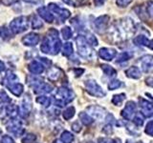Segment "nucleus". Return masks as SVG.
Segmentation results:
<instances>
[{"instance_id":"obj_16","label":"nucleus","mask_w":153,"mask_h":143,"mask_svg":"<svg viewBox=\"0 0 153 143\" xmlns=\"http://www.w3.org/2000/svg\"><path fill=\"white\" fill-rule=\"evenodd\" d=\"M37 13L38 15H39L43 20H45L46 22L48 23H52L54 22L55 20V17H54V14H53L50 11L49 9L46 8V7H39L37 9Z\"/></svg>"},{"instance_id":"obj_44","label":"nucleus","mask_w":153,"mask_h":143,"mask_svg":"<svg viewBox=\"0 0 153 143\" xmlns=\"http://www.w3.org/2000/svg\"><path fill=\"white\" fill-rule=\"evenodd\" d=\"M72 127H73V130H74L75 132H79V131H80V126L79 125V123H78V122H75Z\"/></svg>"},{"instance_id":"obj_21","label":"nucleus","mask_w":153,"mask_h":143,"mask_svg":"<svg viewBox=\"0 0 153 143\" xmlns=\"http://www.w3.org/2000/svg\"><path fill=\"white\" fill-rule=\"evenodd\" d=\"M73 45H72L71 42H66L65 44L62 47V54H63L64 56H70L73 55Z\"/></svg>"},{"instance_id":"obj_19","label":"nucleus","mask_w":153,"mask_h":143,"mask_svg":"<svg viewBox=\"0 0 153 143\" xmlns=\"http://www.w3.org/2000/svg\"><path fill=\"white\" fill-rule=\"evenodd\" d=\"M126 74L127 77L129 78H133V79H139L141 77V71L138 67L132 66L130 68H128L126 71Z\"/></svg>"},{"instance_id":"obj_26","label":"nucleus","mask_w":153,"mask_h":143,"mask_svg":"<svg viewBox=\"0 0 153 143\" xmlns=\"http://www.w3.org/2000/svg\"><path fill=\"white\" fill-rule=\"evenodd\" d=\"M79 117L81 119V122H82L84 125L86 126H88L90 125V124H92L93 123V118L91 117L88 114H86V113H80L79 114Z\"/></svg>"},{"instance_id":"obj_22","label":"nucleus","mask_w":153,"mask_h":143,"mask_svg":"<svg viewBox=\"0 0 153 143\" xmlns=\"http://www.w3.org/2000/svg\"><path fill=\"white\" fill-rule=\"evenodd\" d=\"M102 69L104 72V74H106L107 76H111V77H112V76H115L117 74V71L115 70L113 67L106 65V64H102Z\"/></svg>"},{"instance_id":"obj_39","label":"nucleus","mask_w":153,"mask_h":143,"mask_svg":"<svg viewBox=\"0 0 153 143\" xmlns=\"http://www.w3.org/2000/svg\"><path fill=\"white\" fill-rule=\"evenodd\" d=\"M86 40H87V42L89 43L90 45H93V46H97L98 45L97 38H96L93 35H91V33H88V37L86 38Z\"/></svg>"},{"instance_id":"obj_38","label":"nucleus","mask_w":153,"mask_h":143,"mask_svg":"<svg viewBox=\"0 0 153 143\" xmlns=\"http://www.w3.org/2000/svg\"><path fill=\"white\" fill-rule=\"evenodd\" d=\"M132 1L133 0H116V4H117V6L121 7V8H126Z\"/></svg>"},{"instance_id":"obj_13","label":"nucleus","mask_w":153,"mask_h":143,"mask_svg":"<svg viewBox=\"0 0 153 143\" xmlns=\"http://www.w3.org/2000/svg\"><path fill=\"white\" fill-rule=\"evenodd\" d=\"M99 55L102 59L106 61H111L117 55V51L111 48H102L99 51Z\"/></svg>"},{"instance_id":"obj_25","label":"nucleus","mask_w":153,"mask_h":143,"mask_svg":"<svg viewBox=\"0 0 153 143\" xmlns=\"http://www.w3.org/2000/svg\"><path fill=\"white\" fill-rule=\"evenodd\" d=\"M6 111H7V114L11 117H16L19 113V108L16 105H10V106L7 107Z\"/></svg>"},{"instance_id":"obj_12","label":"nucleus","mask_w":153,"mask_h":143,"mask_svg":"<svg viewBox=\"0 0 153 143\" xmlns=\"http://www.w3.org/2000/svg\"><path fill=\"white\" fill-rule=\"evenodd\" d=\"M140 107L142 110V114L146 117H150L153 116V104L146 99H140Z\"/></svg>"},{"instance_id":"obj_17","label":"nucleus","mask_w":153,"mask_h":143,"mask_svg":"<svg viewBox=\"0 0 153 143\" xmlns=\"http://www.w3.org/2000/svg\"><path fill=\"white\" fill-rule=\"evenodd\" d=\"M7 130L10 133H13L16 136H21L22 133H24V129L22 128L21 124L19 122H17V121H16V120H12L11 121V123H10L9 125L7 126Z\"/></svg>"},{"instance_id":"obj_14","label":"nucleus","mask_w":153,"mask_h":143,"mask_svg":"<svg viewBox=\"0 0 153 143\" xmlns=\"http://www.w3.org/2000/svg\"><path fill=\"white\" fill-rule=\"evenodd\" d=\"M32 110V102H31V98L29 95H25L23 101L21 103V106L19 108V114H21L22 117H26L29 114H30Z\"/></svg>"},{"instance_id":"obj_50","label":"nucleus","mask_w":153,"mask_h":143,"mask_svg":"<svg viewBox=\"0 0 153 143\" xmlns=\"http://www.w3.org/2000/svg\"><path fill=\"white\" fill-rule=\"evenodd\" d=\"M78 1H79V2H80V3H83V2L85 1V0H78Z\"/></svg>"},{"instance_id":"obj_11","label":"nucleus","mask_w":153,"mask_h":143,"mask_svg":"<svg viewBox=\"0 0 153 143\" xmlns=\"http://www.w3.org/2000/svg\"><path fill=\"white\" fill-rule=\"evenodd\" d=\"M141 67L145 73H151L153 72V55H146L141 58Z\"/></svg>"},{"instance_id":"obj_3","label":"nucleus","mask_w":153,"mask_h":143,"mask_svg":"<svg viewBox=\"0 0 153 143\" xmlns=\"http://www.w3.org/2000/svg\"><path fill=\"white\" fill-rule=\"evenodd\" d=\"M76 44L80 56L84 57V58H91L94 55V52L92 50V48H91V45L86 40L85 36L83 35L76 36Z\"/></svg>"},{"instance_id":"obj_15","label":"nucleus","mask_w":153,"mask_h":143,"mask_svg":"<svg viewBox=\"0 0 153 143\" xmlns=\"http://www.w3.org/2000/svg\"><path fill=\"white\" fill-rule=\"evenodd\" d=\"M22 43L26 46H36L39 42V35L35 32H30L22 38Z\"/></svg>"},{"instance_id":"obj_34","label":"nucleus","mask_w":153,"mask_h":143,"mask_svg":"<svg viewBox=\"0 0 153 143\" xmlns=\"http://www.w3.org/2000/svg\"><path fill=\"white\" fill-rule=\"evenodd\" d=\"M10 36H11V35H10L8 29H6L5 27H0V38L6 40L8 38H10Z\"/></svg>"},{"instance_id":"obj_18","label":"nucleus","mask_w":153,"mask_h":143,"mask_svg":"<svg viewBox=\"0 0 153 143\" xmlns=\"http://www.w3.org/2000/svg\"><path fill=\"white\" fill-rule=\"evenodd\" d=\"M28 69L31 73L35 74H40L44 72V65H42L36 60H33L30 64L28 65Z\"/></svg>"},{"instance_id":"obj_30","label":"nucleus","mask_w":153,"mask_h":143,"mask_svg":"<svg viewBox=\"0 0 153 143\" xmlns=\"http://www.w3.org/2000/svg\"><path fill=\"white\" fill-rule=\"evenodd\" d=\"M61 35H62V37H63L65 40H68L69 38L72 37V35H73V32H72V30H71V28H70V27L66 26V27H64V28H62V30H61Z\"/></svg>"},{"instance_id":"obj_40","label":"nucleus","mask_w":153,"mask_h":143,"mask_svg":"<svg viewBox=\"0 0 153 143\" xmlns=\"http://www.w3.org/2000/svg\"><path fill=\"white\" fill-rule=\"evenodd\" d=\"M1 143H14V140L11 136H4L1 139Z\"/></svg>"},{"instance_id":"obj_49","label":"nucleus","mask_w":153,"mask_h":143,"mask_svg":"<svg viewBox=\"0 0 153 143\" xmlns=\"http://www.w3.org/2000/svg\"><path fill=\"white\" fill-rule=\"evenodd\" d=\"M148 47H149L151 50H153V40L149 41V43H148Z\"/></svg>"},{"instance_id":"obj_20","label":"nucleus","mask_w":153,"mask_h":143,"mask_svg":"<svg viewBox=\"0 0 153 143\" xmlns=\"http://www.w3.org/2000/svg\"><path fill=\"white\" fill-rule=\"evenodd\" d=\"M133 43L137 46H148L149 39L146 35H138L133 39Z\"/></svg>"},{"instance_id":"obj_1","label":"nucleus","mask_w":153,"mask_h":143,"mask_svg":"<svg viewBox=\"0 0 153 143\" xmlns=\"http://www.w3.org/2000/svg\"><path fill=\"white\" fill-rule=\"evenodd\" d=\"M40 49L44 54L56 55L61 49V41L59 37V32L52 28L48 31L46 36L42 41Z\"/></svg>"},{"instance_id":"obj_7","label":"nucleus","mask_w":153,"mask_h":143,"mask_svg":"<svg viewBox=\"0 0 153 143\" xmlns=\"http://www.w3.org/2000/svg\"><path fill=\"white\" fill-rule=\"evenodd\" d=\"M48 9H49V11L51 13H56L57 15H59V17L62 20V22H63L64 20H66V19H68L71 15V13L68 11V10L60 8L59 6H57V5L55 3H50Z\"/></svg>"},{"instance_id":"obj_51","label":"nucleus","mask_w":153,"mask_h":143,"mask_svg":"<svg viewBox=\"0 0 153 143\" xmlns=\"http://www.w3.org/2000/svg\"><path fill=\"white\" fill-rule=\"evenodd\" d=\"M88 143H94V142H88Z\"/></svg>"},{"instance_id":"obj_36","label":"nucleus","mask_w":153,"mask_h":143,"mask_svg":"<svg viewBox=\"0 0 153 143\" xmlns=\"http://www.w3.org/2000/svg\"><path fill=\"white\" fill-rule=\"evenodd\" d=\"M146 13L153 19V0H150L146 3Z\"/></svg>"},{"instance_id":"obj_6","label":"nucleus","mask_w":153,"mask_h":143,"mask_svg":"<svg viewBox=\"0 0 153 143\" xmlns=\"http://www.w3.org/2000/svg\"><path fill=\"white\" fill-rule=\"evenodd\" d=\"M85 87L87 92L96 97H103L105 95V93L103 92V90L102 87L96 82L95 80H87L85 82Z\"/></svg>"},{"instance_id":"obj_32","label":"nucleus","mask_w":153,"mask_h":143,"mask_svg":"<svg viewBox=\"0 0 153 143\" xmlns=\"http://www.w3.org/2000/svg\"><path fill=\"white\" fill-rule=\"evenodd\" d=\"M143 121H145V117H143L142 114H137L133 118V122L135 123V125L138 127L142 126L143 124Z\"/></svg>"},{"instance_id":"obj_35","label":"nucleus","mask_w":153,"mask_h":143,"mask_svg":"<svg viewBox=\"0 0 153 143\" xmlns=\"http://www.w3.org/2000/svg\"><path fill=\"white\" fill-rule=\"evenodd\" d=\"M36 139V136L33 133H29L22 138V143H33Z\"/></svg>"},{"instance_id":"obj_41","label":"nucleus","mask_w":153,"mask_h":143,"mask_svg":"<svg viewBox=\"0 0 153 143\" xmlns=\"http://www.w3.org/2000/svg\"><path fill=\"white\" fill-rule=\"evenodd\" d=\"M99 143H116V141L111 138H100L99 139Z\"/></svg>"},{"instance_id":"obj_10","label":"nucleus","mask_w":153,"mask_h":143,"mask_svg":"<svg viewBox=\"0 0 153 143\" xmlns=\"http://www.w3.org/2000/svg\"><path fill=\"white\" fill-rule=\"evenodd\" d=\"M33 92L35 94H47L52 92L53 87L48 83H44L42 80L36 78V82H35V87H33Z\"/></svg>"},{"instance_id":"obj_5","label":"nucleus","mask_w":153,"mask_h":143,"mask_svg":"<svg viewBox=\"0 0 153 143\" xmlns=\"http://www.w3.org/2000/svg\"><path fill=\"white\" fill-rule=\"evenodd\" d=\"M29 27V21L26 16H19L14 18L10 23V30L14 35L25 32Z\"/></svg>"},{"instance_id":"obj_42","label":"nucleus","mask_w":153,"mask_h":143,"mask_svg":"<svg viewBox=\"0 0 153 143\" xmlns=\"http://www.w3.org/2000/svg\"><path fill=\"white\" fill-rule=\"evenodd\" d=\"M146 84L153 88V76H149V77L146 78Z\"/></svg>"},{"instance_id":"obj_48","label":"nucleus","mask_w":153,"mask_h":143,"mask_svg":"<svg viewBox=\"0 0 153 143\" xmlns=\"http://www.w3.org/2000/svg\"><path fill=\"white\" fill-rule=\"evenodd\" d=\"M4 70H5V65L2 61H0V72H2Z\"/></svg>"},{"instance_id":"obj_27","label":"nucleus","mask_w":153,"mask_h":143,"mask_svg":"<svg viewBox=\"0 0 153 143\" xmlns=\"http://www.w3.org/2000/svg\"><path fill=\"white\" fill-rule=\"evenodd\" d=\"M36 102L41 104L42 106H44L45 108H47V107H49V105L51 104V98L42 95V97H38L36 98Z\"/></svg>"},{"instance_id":"obj_46","label":"nucleus","mask_w":153,"mask_h":143,"mask_svg":"<svg viewBox=\"0 0 153 143\" xmlns=\"http://www.w3.org/2000/svg\"><path fill=\"white\" fill-rule=\"evenodd\" d=\"M75 72H76V76H79V75H80L81 74L83 73L84 70H83V69H79V70H76V69Z\"/></svg>"},{"instance_id":"obj_45","label":"nucleus","mask_w":153,"mask_h":143,"mask_svg":"<svg viewBox=\"0 0 153 143\" xmlns=\"http://www.w3.org/2000/svg\"><path fill=\"white\" fill-rule=\"evenodd\" d=\"M13 1H14V0H1V2L4 5H6V6H9V5H11Z\"/></svg>"},{"instance_id":"obj_24","label":"nucleus","mask_w":153,"mask_h":143,"mask_svg":"<svg viewBox=\"0 0 153 143\" xmlns=\"http://www.w3.org/2000/svg\"><path fill=\"white\" fill-rule=\"evenodd\" d=\"M133 56L132 52H122L121 55L118 56V58L116 60L117 63H121V62H126L127 60H129Z\"/></svg>"},{"instance_id":"obj_43","label":"nucleus","mask_w":153,"mask_h":143,"mask_svg":"<svg viewBox=\"0 0 153 143\" xmlns=\"http://www.w3.org/2000/svg\"><path fill=\"white\" fill-rule=\"evenodd\" d=\"M94 3L97 7H102L105 3V0H94Z\"/></svg>"},{"instance_id":"obj_8","label":"nucleus","mask_w":153,"mask_h":143,"mask_svg":"<svg viewBox=\"0 0 153 143\" xmlns=\"http://www.w3.org/2000/svg\"><path fill=\"white\" fill-rule=\"evenodd\" d=\"M109 19H110V17L107 15V14L100 15L96 18L94 21V27L96 29V31L99 32H102L106 30L108 23H109Z\"/></svg>"},{"instance_id":"obj_37","label":"nucleus","mask_w":153,"mask_h":143,"mask_svg":"<svg viewBox=\"0 0 153 143\" xmlns=\"http://www.w3.org/2000/svg\"><path fill=\"white\" fill-rule=\"evenodd\" d=\"M145 133L148 136H153V121L152 120L146 124V126L145 128Z\"/></svg>"},{"instance_id":"obj_29","label":"nucleus","mask_w":153,"mask_h":143,"mask_svg":"<svg viewBox=\"0 0 153 143\" xmlns=\"http://www.w3.org/2000/svg\"><path fill=\"white\" fill-rule=\"evenodd\" d=\"M32 27L33 29H40L43 27L42 21L36 15V14H33V15L32 16Z\"/></svg>"},{"instance_id":"obj_31","label":"nucleus","mask_w":153,"mask_h":143,"mask_svg":"<svg viewBox=\"0 0 153 143\" xmlns=\"http://www.w3.org/2000/svg\"><path fill=\"white\" fill-rule=\"evenodd\" d=\"M75 112H76V110H75L74 107L67 108L65 111L63 112V117L66 119V120H68V119H71L72 117L75 116Z\"/></svg>"},{"instance_id":"obj_4","label":"nucleus","mask_w":153,"mask_h":143,"mask_svg":"<svg viewBox=\"0 0 153 143\" xmlns=\"http://www.w3.org/2000/svg\"><path fill=\"white\" fill-rule=\"evenodd\" d=\"M6 87L16 97H20L23 93V85L17 82V76L12 72H8L6 74Z\"/></svg>"},{"instance_id":"obj_47","label":"nucleus","mask_w":153,"mask_h":143,"mask_svg":"<svg viewBox=\"0 0 153 143\" xmlns=\"http://www.w3.org/2000/svg\"><path fill=\"white\" fill-rule=\"evenodd\" d=\"M62 1L66 4H68V5H73V6H75V3L73 1H71V0H62Z\"/></svg>"},{"instance_id":"obj_23","label":"nucleus","mask_w":153,"mask_h":143,"mask_svg":"<svg viewBox=\"0 0 153 143\" xmlns=\"http://www.w3.org/2000/svg\"><path fill=\"white\" fill-rule=\"evenodd\" d=\"M60 139L63 143H72L74 140V136L68 131H64L61 133Z\"/></svg>"},{"instance_id":"obj_33","label":"nucleus","mask_w":153,"mask_h":143,"mask_svg":"<svg viewBox=\"0 0 153 143\" xmlns=\"http://www.w3.org/2000/svg\"><path fill=\"white\" fill-rule=\"evenodd\" d=\"M122 86V82L120 80H118V79H113V80H111L109 82V84H108V89L109 90H116V89H118V88H120Z\"/></svg>"},{"instance_id":"obj_2","label":"nucleus","mask_w":153,"mask_h":143,"mask_svg":"<svg viewBox=\"0 0 153 143\" xmlns=\"http://www.w3.org/2000/svg\"><path fill=\"white\" fill-rule=\"evenodd\" d=\"M74 92L66 87H61L56 94V105L57 107H64L67 103L74 99Z\"/></svg>"},{"instance_id":"obj_28","label":"nucleus","mask_w":153,"mask_h":143,"mask_svg":"<svg viewBox=\"0 0 153 143\" xmlns=\"http://www.w3.org/2000/svg\"><path fill=\"white\" fill-rule=\"evenodd\" d=\"M126 99V94H116V95H114L113 98H112V103L115 104V105H117V106H120L123 100Z\"/></svg>"},{"instance_id":"obj_52","label":"nucleus","mask_w":153,"mask_h":143,"mask_svg":"<svg viewBox=\"0 0 153 143\" xmlns=\"http://www.w3.org/2000/svg\"><path fill=\"white\" fill-rule=\"evenodd\" d=\"M56 143H57V142H56Z\"/></svg>"},{"instance_id":"obj_9","label":"nucleus","mask_w":153,"mask_h":143,"mask_svg":"<svg viewBox=\"0 0 153 143\" xmlns=\"http://www.w3.org/2000/svg\"><path fill=\"white\" fill-rule=\"evenodd\" d=\"M135 111H136V103L133 101H128L126 105V107L122 111L121 114L124 119L131 120L133 116L135 114Z\"/></svg>"}]
</instances>
